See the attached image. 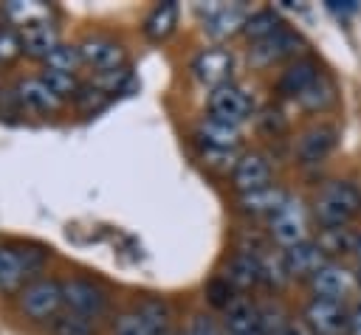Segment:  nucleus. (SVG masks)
Listing matches in <instances>:
<instances>
[{
    "mask_svg": "<svg viewBox=\"0 0 361 335\" xmlns=\"http://www.w3.org/2000/svg\"><path fill=\"white\" fill-rule=\"evenodd\" d=\"M313 211L322 228H344L361 211V194L350 180H330L316 194Z\"/></svg>",
    "mask_w": 361,
    "mask_h": 335,
    "instance_id": "1",
    "label": "nucleus"
},
{
    "mask_svg": "<svg viewBox=\"0 0 361 335\" xmlns=\"http://www.w3.org/2000/svg\"><path fill=\"white\" fill-rule=\"evenodd\" d=\"M271 236L285 245V248H293L299 242H305L307 236V211H305V203L299 197H288L276 214H271Z\"/></svg>",
    "mask_w": 361,
    "mask_h": 335,
    "instance_id": "2",
    "label": "nucleus"
},
{
    "mask_svg": "<svg viewBox=\"0 0 361 335\" xmlns=\"http://www.w3.org/2000/svg\"><path fill=\"white\" fill-rule=\"evenodd\" d=\"M45 256L34 248H0V287L17 290L25 276H34L42 267Z\"/></svg>",
    "mask_w": 361,
    "mask_h": 335,
    "instance_id": "3",
    "label": "nucleus"
},
{
    "mask_svg": "<svg viewBox=\"0 0 361 335\" xmlns=\"http://www.w3.org/2000/svg\"><path fill=\"white\" fill-rule=\"evenodd\" d=\"M305 324L313 335H350V312L341 301L313 298L305 307Z\"/></svg>",
    "mask_w": 361,
    "mask_h": 335,
    "instance_id": "4",
    "label": "nucleus"
},
{
    "mask_svg": "<svg viewBox=\"0 0 361 335\" xmlns=\"http://www.w3.org/2000/svg\"><path fill=\"white\" fill-rule=\"evenodd\" d=\"M59 304H62V284H56L51 279H39L20 293V307L31 318H48L56 312Z\"/></svg>",
    "mask_w": 361,
    "mask_h": 335,
    "instance_id": "5",
    "label": "nucleus"
},
{
    "mask_svg": "<svg viewBox=\"0 0 361 335\" xmlns=\"http://www.w3.org/2000/svg\"><path fill=\"white\" fill-rule=\"evenodd\" d=\"M62 301L71 307V312H79L85 318L90 315H99L107 304V296L102 287H96L93 282H85V279H71L62 284Z\"/></svg>",
    "mask_w": 361,
    "mask_h": 335,
    "instance_id": "6",
    "label": "nucleus"
},
{
    "mask_svg": "<svg viewBox=\"0 0 361 335\" xmlns=\"http://www.w3.org/2000/svg\"><path fill=\"white\" fill-rule=\"evenodd\" d=\"M209 110H212V115L220 118V121L240 124V121L248 115L251 101H248V96H245L240 87H234V84H220V87H214L212 96H209Z\"/></svg>",
    "mask_w": 361,
    "mask_h": 335,
    "instance_id": "7",
    "label": "nucleus"
},
{
    "mask_svg": "<svg viewBox=\"0 0 361 335\" xmlns=\"http://www.w3.org/2000/svg\"><path fill=\"white\" fill-rule=\"evenodd\" d=\"M82 51V62L90 65L99 73H110V70H121L124 62V48L107 37H90L79 45Z\"/></svg>",
    "mask_w": 361,
    "mask_h": 335,
    "instance_id": "8",
    "label": "nucleus"
},
{
    "mask_svg": "<svg viewBox=\"0 0 361 335\" xmlns=\"http://www.w3.org/2000/svg\"><path fill=\"white\" fill-rule=\"evenodd\" d=\"M285 259V267H288V276H296V279H313L327 262H324V253L319 248V242H299L293 248H285L282 253Z\"/></svg>",
    "mask_w": 361,
    "mask_h": 335,
    "instance_id": "9",
    "label": "nucleus"
},
{
    "mask_svg": "<svg viewBox=\"0 0 361 335\" xmlns=\"http://www.w3.org/2000/svg\"><path fill=\"white\" fill-rule=\"evenodd\" d=\"M192 70L195 76L203 82V84H226L228 73H231V53L226 48H206L203 53H197V59L192 62Z\"/></svg>",
    "mask_w": 361,
    "mask_h": 335,
    "instance_id": "10",
    "label": "nucleus"
},
{
    "mask_svg": "<svg viewBox=\"0 0 361 335\" xmlns=\"http://www.w3.org/2000/svg\"><path fill=\"white\" fill-rule=\"evenodd\" d=\"M231 180L234 186L240 189V194L245 191H257L262 186H271V166L262 155H243L237 163H234V172H231Z\"/></svg>",
    "mask_w": 361,
    "mask_h": 335,
    "instance_id": "11",
    "label": "nucleus"
},
{
    "mask_svg": "<svg viewBox=\"0 0 361 335\" xmlns=\"http://www.w3.org/2000/svg\"><path fill=\"white\" fill-rule=\"evenodd\" d=\"M336 146V129L327 127V124H319V127H310L299 144H296V155L302 163H319L330 155V149Z\"/></svg>",
    "mask_w": 361,
    "mask_h": 335,
    "instance_id": "12",
    "label": "nucleus"
},
{
    "mask_svg": "<svg viewBox=\"0 0 361 335\" xmlns=\"http://www.w3.org/2000/svg\"><path fill=\"white\" fill-rule=\"evenodd\" d=\"M197 138L206 144L209 152H228L237 146L240 141V129L237 124H228V121H220L214 115L203 118L200 127H197Z\"/></svg>",
    "mask_w": 361,
    "mask_h": 335,
    "instance_id": "13",
    "label": "nucleus"
},
{
    "mask_svg": "<svg viewBox=\"0 0 361 335\" xmlns=\"http://www.w3.org/2000/svg\"><path fill=\"white\" fill-rule=\"evenodd\" d=\"M226 332L228 335H262L259 310L248 298H234L226 307Z\"/></svg>",
    "mask_w": 361,
    "mask_h": 335,
    "instance_id": "14",
    "label": "nucleus"
},
{
    "mask_svg": "<svg viewBox=\"0 0 361 335\" xmlns=\"http://www.w3.org/2000/svg\"><path fill=\"white\" fill-rule=\"evenodd\" d=\"M310 287H313L316 298L341 301V298L350 293V276H347V270H341L338 265L327 262V265L310 279Z\"/></svg>",
    "mask_w": 361,
    "mask_h": 335,
    "instance_id": "15",
    "label": "nucleus"
},
{
    "mask_svg": "<svg viewBox=\"0 0 361 335\" xmlns=\"http://www.w3.org/2000/svg\"><path fill=\"white\" fill-rule=\"evenodd\" d=\"M56 45H59L56 28L48 20H28L25 23V28H23V48L31 56H48Z\"/></svg>",
    "mask_w": 361,
    "mask_h": 335,
    "instance_id": "16",
    "label": "nucleus"
},
{
    "mask_svg": "<svg viewBox=\"0 0 361 335\" xmlns=\"http://www.w3.org/2000/svg\"><path fill=\"white\" fill-rule=\"evenodd\" d=\"M296 45H299V37L282 28V31H276L274 37L257 42V45L251 48V59H254L257 65H268V62H276V59H282V56H290V53L296 51Z\"/></svg>",
    "mask_w": 361,
    "mask_h": 335,
    "instance_id": "17",
    "label": "nucleus"
},
{
    "mask_svg": "<svg viewBox=\"0 0 361 335\" xmlns=\"http://www.w3.org/2000/svg\"><path fill=\"white\" fill-rule=\"evenodd\" d=\"M288 200V194L279 189V186H262L257 191H245L240 194V208L245 214H276L279 206Z\"/></svg>",
    "mask_w": 361,
    "mask_h": 335,
    "instance_id": "18",
    "label": "nucleus"
},
{
    "mask_svg": "<svg viewBox=\"0 0 361 335\" xmlns=\"http://www.w3.org/2000/svg\"><path fill=\"white\" fill-rule=\"evenodd\" d=\"M245 20L248 17H243V8L240 6H212L206 11V31L212 37H228L237 28H243Z\"/></svg>",
    "mask_w": 361,
    "mask_h": 335,
    "instance_id": "19",
    "label": "nucleus"
},
{
    "mask_svg": "<svg viewBox=\"0 0 361 335\" xmlns=\"http://www.w3.org/2000/svg\"><path fill=\"white\" fill-rule=\"evenodd\" d=\"M316 79H319V68H316V62H310V59H299V62H293V65L282 73V79H279V90L288 93V96H296V99H299Z\"/></svg>",
    "mask_w": 361,
    "mask_h": 335,
    "instance_id": "20",
    "label": "nucleus"
},
{
    "mask_svg": "<svg viewBox=\"0 0 361 335\" xmlns=\"http://www.w3.org/2000/svg\"><path fill=\"white\" fill-rule=\"evenodd\" d=\"M17 99H20V104H25L28 110H37V113H48L59 104V99L48 90V84L42 79H23L17 84Z\"/></svg>",
    "mask_w": 361,
    "mask_h": 335,
    "instance_id": "21",
    "label": "nucleus"
},
{
    "mask_svg": "<svg viewBox=\"0 0 361 335\" xmlns=\"http://www.w3.org/2000/svg\"><path fill=\"white\" fill-rule=\"evenodd\" d=\"M226 282L245 290L251 284L259 282V256L251 253V251H240L231 262H228V270H226Z\"/></svg>",
    "mask_w": 361,
    "mask_h": 335,
    "instance_id": "22",
    "label": "nucleus"
},
{
    "mask_svg": "<svg viewBox=\"0 0 361 335\" xmlns=\"http://www.w3.org/2000/svg\"><path fill=\"white\" fill-rule=\"evenodd\" d=\"M175 23H178V6H175L172 0L158 3V6L149 11L147 23H144V34H147L149 39H164V37L175 28Z\"/></svg>",
    "mask_w": 361,
    "mask_h": 335,
    "instance_id": "23",
    "label": "nucleus"
},
{
    "mask_svg": "<svg viewBox=\"0 0 361 335\" xmlns=\"http://www.w3.org/2000/svg\"><path fill=\"white\" fill-rule=\"evenodd\" d=\"M358 245V236L350 231V228H322L319 234V248L324 256H344L350 251H355Z\"/></svg>",
    "mask_w": 361,
    "mask_h": 335,
    "instance_id": "24",
    "label": "nucleus"
},
{
    "mask_svg": "<svg viewBox=\"0 0 361 335\" xmlns=\"http://www.w3.org/2000/svg\"><path fill=\"white\" fill-rule=\"evenodd\" d=\"M243 31H245V34H248L254 42H262V39L274 37L276 31H282V25H279V17H276L274 11L262 8V11H257V14H251V17L245 20Z\"/></svg>",
    "mask_w": 361,
    "mask_h": 335,
    "instance_id": "25",
    "label": "nucleus"
},
{
    "mask_svg": "<svg viewBox=\"0 0 361 335\" xmlns=\"http://www.w3.org/2000/svg\"><path fill=\"white\" fill-rule=\"evenodd\" d=\"M333 101H336V87H333L324 76H319V79L299 96V104H302L305 110H327Z\"/></svg>",
    "mask_w": 361,
    "mask_h": 335,
    "instance_id": "26",
    "label": "nucleus"
},
{
    "mask_svg": "<svg viewBox=\"0 0 361 335\" xmlns=\"http://www.w3.org/2000/svg\"><path fill=\"white\" fill-rule=\"evenodd\" d=\"M138 315H141V321L147 324V329L152 335H166V329H169V310H166V304H161L158 298H147V301H141Z\"/></svg>",
    "mask_w": 361,
    "mask_h": 335,
    "instance_id": "27",
    "label": "nucleus"
},
{
    "mask_svg": "<svg viewBox=\"0 0 361 335\" xmlns=\"http://www.w3.org/2000/svg\"><path fill=\"white\" fill-rule=\"evenodd\" d=\"M259 327H262V335H285L290 321H288V315L279 304L268 301V304L259 307Z\"/></svg>",
    "mask_w": 361,
    "mask_h": 335,
    "instance_id": "28",
    "label": "nucleus"
},
{
    "mask_svg": "<svg viewBox=\"0 0 361 335\" xmlns=\"http://www.w3.org/2000/svg\"><path fill=\"white\" fill-rule=\"evenodd\" d=\"M82 62V51L76 45H56L48 56H45V68H56V70H65V73H73Z\"/></svg>",
    "mask_w": 361,
    "mask_h": 335,
    "instance_id": "29",
    "label": "nucleus"
},
{
    "mask_svg": "<svg viewBox=\"0 0 361 335\" xmlns=\"http://www.w3.org/2000/svg\"><path fill=\"white\" fill-rule=\"evenodd\" d=\"M39 79L48 84V90H51L56 99L71 96V93H79V84H76V76H73V73H65V70H56V68H45Z\"/></svg>",
    "mask_w": 361,
    "mask_h": 335,
    "instance_id": "30",
    "label": "nucleus"
},
{
    "mask_svg": "<svg viewBox=\"0 0 361 335\" xmlns=\"http://www.w3.org/2000/svg\"><path fill=\"white\" fill-rule=\"evenodd\" d=\"M259 282L268 287H282L288 282V267L282 256H259Z\"/></svg>",
    "mask_w": 361,
    "mask_h": 335,
    "instance_id": "31",
    "label": "nucleus"
},
{
    "mask_svg": "<svg viewBox=\"0 0 361 335\" xmlns=\"http://www.w3.org/2000/svg\"><path fill=\"white\" fill-rule=\"evenodd\" d=\"M90 321L79 312H62L54 318V335H90Z\"/></svg>",
    "mask_w": 361,
    "mask_h": 335,
    "instance_id": "32",
    "label": "nucleus"
},
{
    "mask_svg": "<svg viewBox=\"0 0 361 335\" xmlns=\"http://www.w3.org/2000/svg\"><path fill=\"white\" fill-rule=\"evenodd\" d=\"M116 335H152V332L147 329V324L141 321L138 312H124L116 321Z\"/></svg>",
    "mask_w": 361,
    "mask_h": 335,
    "instance_id": "33",
    "label": "nucleus"
},
{
    "mask_svg": "<svg viewBox=\"0 0 361 335\" xmlns=\"http://www.w3.org/2000/svg\"><path fill=\"white\" fill-rule=\"evenodd\" d=\"M23 48V39L11 31V28H0V62H8L20 53Z\"/></svg>",
    "mask_w": 361,
    "mask_h": 335,
    "instance_id": "34",
    "label": "nucleus"
},
{
    "mask_svg": "<svg viewBox=\"0 0 361 335\" xmlns=\"http://www.w3.org/2000/svg\"><path fill=\"white\" fill-rule=\"evenodd\" d=\"M209 298H212V304H217V307H228L234 298H231V284L228 282H212L209 284Z\"/></svg>",
    "mask_w": 361,
    "mask_h": 335,
    "instance_id": "35",
    "label": "nucleus"
},
{
    "mask_svg": "<svg viewBox=\"0 0 361 335\" xmlns=\"http://www.w3.org/2000/svg\"><path fill=\"white\" fill-rule=\"evenodd\" d=\"M189 335H223V332H220V327L214 324V318L197 315V318L192 321V332H189Z\"/></svg>",
    "mask_w": 361,
    "mask_h": 335,
    "instance_id": "36",
    "label": "nucleus"
},
{
    "mask_svg": "<svg viewBox=\"0 0 361 335\" xmlns=\"http://www.w3.org/2000/svg\"><path fill=\"white\" fill-rule=\"evenodd\" d=\"M76 99H79V104H82L85 110H90V107H102V104H104V93H102L99 87H87V90L76 93Z\"/></svg>",
    "mask_w": 361,
    "mask_h": 335,
    "instance_id": "37",
    "label": "nucleus"
},
{
    "mask_svg": "<svg viewBox=\"0 0 361 335\" xmlns=\"http://www.w3.org/2000/svg\"><path fill=\"white\" fill-rule=\"evenodd\" d=\"M350 335H361V301L350 312Z\"/></svg>",
    "mask_w": 361,
    "mask_h": 335,
    "instance_id": "38",
    "label": "nucleus"
},
{
    "mask_svg": "<svg viewBox=\"0 0 361 335\" xmlns=\"http://www.w3.org/2000/svg\"><path fill=\"white\" fill-rule=\"evenodd\" d=\"M333 11H338V14H347V11H355L358 8V3H353V0H344V3H338V0H330L327 3Z\"/></svg>",
    "mask_w": 361,
    "mask_h": 335,
    "instance_id": "39",
    "label": "nucleus"
},
{
    "mask_svg": "<svg viewBox=\"0 0 361 335\" xmlns=\"http://www.w3.org/2000/svg\"><path fill=\"white\" fill-rule=\"evenodd\" d=\"M285 335H313V332H310V327L305 321H290V327H288Z\"/></svg>",
    "mask_w": 361,
    "mask_h": 335,
    "instance_id": "40",
    "label": "nucleus"
},
{
    "mask_svg": "<svg viewBox=\"0 0 361 335\" xmlns=\"http://www.w3.org/2000/svg\"><path fill=\"white\" fill-rule=\"evenodd\" d=\"M355 259H358V267H355V279L361 284V236H358V245H355Z\"/></svg>",
    "mask_w": 361,
    "mask_h": 335,
    "instance_id": "41",
    "label": "nucleus"
}]
</instances>
